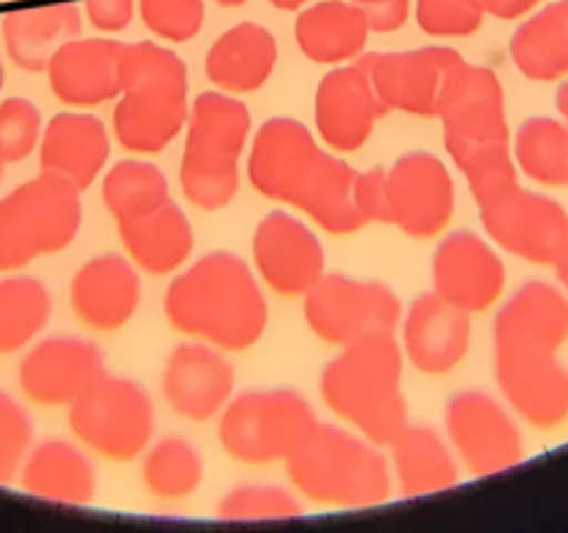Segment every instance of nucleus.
<instances>
[{
	"mask_svg": "<svg viewBox=\"0 0 568 533\" xmlns=\"http://www.w3.org/2000/svg\"><path fill=\"white\" fill-rule=\"evenodd\" d=\"M161 392L175 414L192 422H209L231 400L233 366L214 344H178L164 364Z\"/></svg>",
	"mask_w": 568,
	"mask_h": 533,
	"instance_id": "412c9836",
	"label": "nucleus"
},
{
	"mask_svg": "<svg viewBox=\"0 0 568 533\" xmlns=\"http://www.w3.org/2000/svg\"><path fill=\"white\" fill-rule=\"evenodd\" d=\"M53 300L37 278L0 281V355L26 348L50 320Z\"/></svg>",
	"mask_w": 568,
	"mask_h": 533,
	"instance_id": "c9c22d12",
	"label": "nucleus"
},
{
	"mask_svg": "<svg viewBox=\"0 0 568 533\" xmlns=\"http://www.w3.org/2000/svg\"><path fill=\"white\" fill-rule=\"evenodd\" d=\"M3 81H6V67H3V56H0V89H3Z\"/></svg>",
	"mask_w": 568,
	"mask_h": 533,
	"instance_id": "864d4df0",
	"label": "nucleus"
},
{
	"mask_svg": "<svg viewBox=\"0 0 568 533\" xmlns=\"http://www.w3.org/2000/svg\"><path fill=\"white\" fill-rule=\"evenodd\" d=\"M189 76L175 50L155 42L122 44L114 133L131 153L155 155L189 122Z\"/></svg>",
	"mask_w": 568,
	"mask_h": 533,
	"instance_id": "20e7f679",
	"label": "nucleus"
},
{
	"mask_svg": "<svg viewBox=\"0 0 568 533\" xmlns=\"http://www.w3.org/2000/svg\"><path fill=\"white\" fill-rule=\"evenodd\" d=\"M541 0H475L477 9L483 14L499 17V20H516V17H525L527 11H532Z\"/></svg>",
	"mask_w": 568,
	"mask_h": 533,
	"instance_id": "de8ad7c7",
	"label": "nucleus"
},
{
	"mask_svg": "<svg viewBox=\"0 0 568 533\" xmlns=\"http://www.w3.org/2000/svg\"><path fill=\"white\" fill-rule=\"evenodd\" d=\"M20 483L33 497L61 505L92 503L98 475L94 464L64 439H48L28 453L22 464Z\"/></svg>",
	"mask_w": 568,
	"mask_h": 533,
	"instance_id": "c756f323",
	"label": "nucleus"
},
{
	"mask_svg": "<svg viewBox=\"0 0 568 533\" xmlns=\"http://www.w3.org/2000/svg\"><path fill=\"white\" fill-rule=\"evenodd\" d=\"M355 209L364 217V222H383L392 225V205H388V170L375 167V170L358 172L355 178Z\"/></svg>",
	"mask_w": 568,
	"mask_h": 533,
	"instance_id": "c03bdc74",
	"label": "nucleus"
},
{
	"mask_svg": "<svg viewBox=\"0 0 568 533\" xmlns=\"http://www.w3.org/2000/svg\"><path fill=\"white\" fill-rule=\"evenodd\" d=\"M483 17L475 0H416V22L430 37H469Z\"/></svg>",
	"mask_w": 568,
	"mask_h": 533,
	"instance_id": "37998d69",
	"label": "nucleus"
},
{
	"mask_svg": "<svg viewBox=\"0 0 568 533\" xmlns=\"http://www.w3.org/2000/svg\"><path fill=\"white\" fill-rule=\"evenodd\" d=\"M81 9L70 0H22L3 14V48L26 72L48 70L50 59L81 33Z\"/></svg>",
	"mask_w": 568,
	"mask_h": 533,
	"instance_id": "b1692460",
	"label": "nucleus"
},
{
	"mask_svg": "<svg viewBox=\"0 0 568 533\" xmlns=\"http://www.w3.org/2000/svg\"><path fill=\"white\" fill-rule=\"evenodd\" d=\"M116 225L131 261L150 275H170L192 255V222L175 200H166L136 220H120Z\"/></svg>",
	"mask_w": 568,
	"mask_h": 533,
	"instance_id": "c85d7f7f",
	"label": "nucleus"
},
{
	"mask_svg": "<svg viewBox=\"0 0 568 533\" xmlns=\"http://www.w3.org/2000/svg\"><path fill=\"white\" fill-rule=\"evenodd\" d=\"M388 447L403 497L447 492L458 483V461L436 428L408 425Z\"/></svg>",
	"mask_w": 568,
	"mask_h": 533,
	"instance_id": "2f4dec72",
	"label": "nucleus"
},
{
	"mask_svg": "<svg viewBox=\"0 0 568 533\" xmlns=\"http://www.w3.org/2000/svg\"><path fill=\"white\" fill-rule=\"evenodd\" d=\"M42 142V114L28 98L0 100V159L6 164L28 159Z\"/></svg>",
	"mask_w": 568,
	"mask_h": 533,
	"instance_id": "ea45409f",
	"label": "nucleus"
},
{
	"mask_svg": "<svg viewBox=\"0 0 568 533\" xmlns=\"http://www.w3.org/2000/svg\"><path fill=\"white\" fill-rule=\"evenodd\" d=\"M516 167L541 187H568V122L530 117L514 139Z\"/></svg>",
	"mask_w": 568,
	"mask_h": 533,
	"instance_id": "72a5a7b5",
	"label": "nucleus"
},
{
	"mask_svg": "<svg viewBox=\"0 0 568 533\" xmlns=\"http://www.w3.org/2000/svg\"><path fill=\"white\" fill-rule=\"evenodd\" d=\"M505 289V264L486 239L455 231L433 255V292L458 309L477 314L491 309Z\"/></svg>",
	"mask_w": 568,
	"mask_h": 533,
	"instance_id": "6ab92c4d",
	"label": "nucleus"
},
{
	"mask_svg": "<svg viewBox=\"0 0 568 533\" xmlns=\"http://www.w3.org/2000/svg\"><path fill=\"white\" fill-rule=\"evenodd\" d=\"M555 272H558V281H560V286L566 289L568 292V244L564 248V253L558 255V261H555Z\"/></svg>",
	"mask_w": 568,
	"mask_h": 533,
	"instance_id": "09e8293b",
	"label": "nucleus"
},
{
	"mask_svg": "<svg viewBox=\"0 0 568 533\" xmlns=\"http://www.w3.org/2000/svg\"><path fill=\"white\" fill-rule=\"evenodd\" d=\"M436 117L453 161L486 142H510L503 81L491 67L460 61L444 78Z\"/></svg>",
	"mask_w": 568,
	"mask_h": 533,
	"instance_id": "9b49d317",
	"label": "nucleus"
},
{
	"mask_svg": "<svg viewBox=\"0 0 568 533\" xmlns=\"http://www.w3.org/2000/svg\"><path fill=\"white\" fill-rule=\"evenodd\" d=\"M136 0H87V17L98 31L116 33L133 20Z\"/></svg>",
	"mask_w": 568,
	"mask_h": 533,
	"instance_id": "49530a36",
	"label": "nucleus"
},
{
	"mask_svg": "<svg viewBox=\"0 0 568 533\" xmlns=\"http://www.w3.org/2000/svg\"><path fill=\"white\" fill-rule=\"evenodd\" d=\"M303 311L316 339L347 348L372 333H394L403 303L386 283L331 272L305 294Z\"/></svg>",
	"mask_w": 568,
	"mask_h": 533,
	"instance_id": "9d476101",
	"label": "nucleus"
},
{
	"mask_svg": "<svg viewBox=\"0 0 568 533\" xmlns=\"http://www.w3.org/2000/svg\"><path fill=\"white\" fill-rule=\"evenodd\" d=\"M403 361L394 333H372L342 348L322 370L320 392L327 409L353 422L369 442L392 444L408 420L403 394Z\"/></svg>",
	"mask_w": 568,
	"mask_h": 533,
	"instance_id": "7ed1b4c3",
	"label": "nucleus"
},
{
	"mask_svg": "<svg viewBox=\"0 0 568 533\" xmlns=\"http://www.w3.org/2000/svg\"><path fill=\"white\" fill-rule=\"evenodd\" d=\"M70 428L94 453L133 461L153 439V400L139 381L103 375L70 403Z\"/></svg>",
	"mask_w": 568,
	"mask_h": 533,
	"instance_id": "1a4fd4ad",
	"label": "nucleus"
},
{
	"mask_svg": "<svg viewBox=\"0 0 568 533\" xmlns=\"http://www.w3.org/2000/svg\"><path fill=\"white\" fill-rule=\"evenodd\" d=\"M566 339V294L547 281H527L494 320V359H552Z\"/></svg>",
	"mask_w": 568,
	"mask_h": 533,
	"instance_id": "4468645a",
	"label": "nucleus"
},
{
	"mask_svg": "<svg viewBox=\"0 0 568 533\" xmlns=\"http://www.w3.org/2000/svg\"><path fill=\"white\" fill-rule=\"evenodd\" d=\"M181 189L203 211H220L239 192V159L247 144L250 109L227 92H203L189 111Z\"/></svg>",
	"mask_w": 568,
	"mask_h": 533,
	"instance_id": "423d86ee",
	"label": "nucleus"
},
{
	"mask_svg": "<svg viewBox=\"0 0 568 533\" xmlns=\"http://www.w3.org/2000/svg\"><path fill=\"white\" fill-rule=\"evenodd\" d=\"M142 477L153 497L178 503L192 497L203 483V455L186 439L166 436L144 459Z\"/></svg>",
	"mask_w": 568,
	"mask_h": 533,
	"instance_id": "e433bc0d",
	"label": "nucleus"
},
{
	"mask_svg": "<svg viewBox=\"0 0 568 533\" xmlns=\"http://www.w3.org/2000/svg\"><path fill=\"white\" fill-rule=\"evenodd\" d=\"M3 170H6V161L0 159V181H3Z\"/></svg>",
	"mask_w": 568,
	"mask_h": 533,
	"instance_id": "5fc2aeb1",
	"label": "nucleus"
},
{
	"mask_svg": "<svg viewBox=\"0 0 568 533\" xmlns=\"http://www.w3.org/2000/svg\"><path fill=\"white\" fill-rule=\"evenodd\" d=\"M369 20L353 0H322L300 11L294 37L316 64H344L364 53Z\"/></svg>",
	"mask_w": 568,
	"mask_h": 533,
	"instance_id": "7c9ffc66",
	"label": "nucleus"
},
{
	"mask_svg": "<svg viewBox=\"0 0 568 533\" xmlns=\"http://www.w3.org/2000/svg\"><path fill=\"white\" fill-rule=\"evenodd\" d=\"M369 20V28L377 33H392L405 26L410 11V0H353Z\"/></svg>",
	"mask_w": 568,
	"mask_h": 533,
	"instance_id": "a18cd8bd",
	"label": "nucleus"
},
{
	"mask_svg": "<svg viewBox=\"0 0 568 533\" xmlns=\"http://www.w3.org/2000/svg\"><path fill=\"white\" fill-rule=\"evenodd\" d=\"M164 314L175 331L227 353L253 348L270 322L253 270L225 250L197 259L166 286Z\"/></svg>",
	"mask_w": 568,
	"mask_h": 533,
	"instance_id": "f03ea898",
	"label": "nucleus"
},
{
	"mask_svg": "<svg viewBox=\"0 0 568 533\" xmlns=\"http://www.w3.org/2000/svg\"><path fill=\"white\" fill-rule=\"evenodd\" d=\"M255 270L270 289L305 298L325 275V250L316 233L286 211H272L253 233Z\"/></svg>",
	"mask_w": 568,
	"mask_h": 533,
	"instance_id": "dca6fc26",
	"label": "nucleus"
},
{
	"mask_svg": "<svg viewBox=\"0 0 568 533\" xmlns=\"http://www.w3.org/2000/svg\"><path fill=\"white\" fill-rule=\"evenodd\" d=\"M294 489L327 509H372L392 494V470L375 442L336 425H316L286 461Z\"/></svg>",
	"mask_w": 568,
	"mask_h": 533,
	"instance_id": "39448f33",
	"label": "nucleus"
},
{
	"mask_svg": "<svg viewBox=\"0 0 568 533\" xmlns=\"http://www.w3.org/2000/svg\"><path fill=\"white\" fill-rule=\"evenodd\" d=\"M81 189L53 172L0 198V272L20 270L64 250L81 231Z\"/></svg>",
	"mask_w": 568,
	"mask_h": 533,
	"instance_id": "0eeeda50",
	"label": "nucleus"
},
{
	"mask_svg": "<svg viewBox=\"0 0 568 533\" xmlns=\"http://www.w3.org/2000/svg\"><path fill=\"white\" fill-rule=\"evenodd\" d=\"M392 225L414 239L438 237L455 211V183L438 155L416 150L388 170Z\"/></svg>",
	"mask_w": 568,
	"mask_h": 533,
	"instance_id": "2eb2a0df",
	"label": "nucleus"
},
{
	"mask_svg": "<svg viewBox=\"0 0 568 533\" xmlns=\"http://www.w3.org/2000/svg\"><path fill=\"white\" fill-rule=\"evenodd\" d=\"M170 200V183L155 164L125 159L103 178V203L114 220H136Z\"/></svg>",
	"mask_w": 568,
	"mask_h": 533,
	"instance_id": "f704fd0d",
	"label": "nucleus"
},
{
	"mask_svg": "<svg viewBox=\"0 0 568 533\" xmlns=\"http://www.w3.org/2000/svg\"><path fill=\"white\" fill-rule=\"evenodd\" d=\"M111 155V139L94 114L64 111L44 125L39 142V170L89 189Z\"/></svg>",
	"mask_w": 568,
	"mask_h": 533,
	"instance_id": "bb28decb",
	"label": "nucleus"
},
{
	"mask_svg": "<svg viewBox=\"0 0 568 533\" xmlns=\"http://www.w3.org/2000/svg\"><path fill=\"white\" fill-rule=\"evenodd\" d=\"M122 44L114 39H72L48 64V81L64 105L89 109L120 98Z\"/></svg>",
	"mask_w": 568,
	"mask_h": 533,
	"instance_id": "393cba45",
	"label": "nucleus"
},
{
	"mask_svg": "<svg viewBox=\"0 0 568 533\" xmlns=\"http://www.w3.org/2000/svg\"><path fill=\"white\" fill-rule=\"evenodd\" d=\"M444 422L455 453L475 477H491L525 461V439L516 420L480 389L453 394Z\"/></svg>",
	"mask_w": 568,
	"mask_h": 533,
	"instance_id": "ddd939ff",
	"label": "nucleus"
},
{
	"mask_svg": "<svg viewBox=\"0 0 568 533\" xmlns=\"http://www.w3.org/2000/svg\"><path fill=\"white\" fill-rule=\"evenodd\" d=\"M455 164L460 167V172H464L466 181H469V189L471 194H475L477 203H483V200H488L491 194L503 192L505 187L519 181L510 142L477 144L469 153L458 155Z\"/></svg>",
	"mask_w": 568,
	"mask_h": 533,
	"instance_id": "58836bf2",
	"label": "nucleus"
},
{
	"mask_svg": "<svg viewBox=\"0 0 568 533\" xmlns=\"http://www.w3.org/2000/svg\"><path fill=\"white\" fill-rule=\"evenodd\" d=\"M494 378L510 409L532 428L552 431L568 416V370L560 359H494Z\"/></svg>",
	"mask_w": 568,
	"mask_h": 533,
	"instance_id": "a878e982",
	"label": "nucleus"
},
{
	"mask_svg": "<svg viewBox=\"0 0 568 533\" xmlns=\"http://www.w3.org/2000/svg\"><path fill=\"white\" fill-rule=\"evenodd\" d=\"M270 3L277 6V9H283V11H292V9H303L308 0H270Z\"/></svg>",
	"mask_w": 568,
	"mask_h": 533,
	"instance_id": "3c124183",
	"label": "nucleus"
},
{
	"mask_svg": "<svg viewBox=\"0 0 568 533\" xmlns=\"http://www.w3.org/2000/svg\"><path fill=\"white\" fill-rule=\"evenodd\" d=\"M477 205L488 237L516 259L555 264L568 244V211L547 194L521 189L519 181Z\"/></svg>",
	"mask_w": 568,
	"mask_h": 533,
	"instance_id": "f8f14e48",
	"label": "nucleus"
},
{
	"mask_svg": "<svg viewBox=\"0 0 568 533\" xmlns=\"http://www.w3.org/2000/svg\"><path fill=\"white\" fill-rule=\"evenodd\" d=\"M555 105H558L560 117H564V120L568 122V78H566L564 83H560L558 94H555Z\"/></svg>",
	"mask_w": 568,
	"mask_h": 533,
	"instance_id": "8fccbe9b",
	"label": "nucleus"
},
{
	"mask_svg": "<svg viewBox=\"0 0 568 533\" xmlns=\"http://www.w3.org/2000/svg\"><path fill=\"white\" fill-rule=\"evenodd\" d=\"M469 311L447 303L436 292L410 303L403 325L405 359L425 375H447L466 359L471 344Z\"/></svg>",
	"mask_w": 568,
	"mask_h": 533,
	"instance_id": "4be33fe9",
	"label": "nucleus"
},
{
	"mask_svg": "<svg viewBox=\"0 0 568 533\" xmlns=\"http://www.w3.org/2000/svg\"><path fill=\"white\" fill-rule=\"evenodd\" d=\"M275 64L277 42L270 28L258 22H239L209 48L205 76L220 92L244 94L264 87Z\"/></svg>",
	"mask_w": 568,
	"mask_h": 533,
	"instance_id": "cd10ccee",
	"label": "nucleus"
},
{
	"mask_svg": "<svg viewBox=\"0 0 568 533\" xmlns=\"http://www.w3.org/2000/svg\"><path fill=\"white\" fill-rule=\"evenodd\" d=\"M464 56L444 44L419 50H399V53H372L361 59L372 78V87L381 94L388 111H405L416 117H436L438 94L444 78L460 64Z\"/></svg>",
	"mask_w": 568,
	"mask_h": 533,
	"instance_id": "f3484780",
	"label": "nucleus"
},
{
	"mask_svg": "<svg viewBox=\"0 0 568 533\" xmlns=\"http://www.w3.org/2000/svg\"><path fill=\"white\" fill-rule=\"evenodd\" d=\"M510 59L530 81L568 76V0H555L521 22L510 39Z\"/></svg>",
	"mask_w": 568,
	"mask_h": 533,
	"instance_id": "473e14b6",
	"label": "nucleus"
},
{
	"mask_svg": "<svg viewBox=\"0 0 568 533\" xmlns=\"http://www.w3.org/2000/svg\"><path fill=\"white\" fill-rule=\"evenodd\" d=\"M142 283L131 261L116 253L94 255L75 272L70 303L78 320L92 331H120L139 309Z\"/></svg>",
	"mask_w": 568,
	"mask_h": 533,
	"instance_id": "5701e85b",
	"label": "nucleus"
},
{
	"mask_svg": "<svg viewBox=\"0 0 568 533\" xmlns=\"http://www.w3.org/2000/svg\"><path fill=\"white\" fill-rule=\"evenodd\" d=\"M139 14L155 37L189 42L203 28L205 0H139Z\"/></svg>",
	"mask_w": 568,
	"mask_h": 533,
	"instance_id": "a19ab883",
	"label": "nucleus"
},
{
	"mask_svg": "<svg viewBox=\"0 0 568 533\" xmlns=\"http://www.w3.org/2000/svg\"><path fill=\"white\" fill-rule=\"evenodd\" d=\"M216 3H220V6H244L247 0H216Z\"/></svg>",
	"mask_w": 568,
	"mask_h": 533,
	"instance_id": "603ef678",
	"label": "nucleus"
},
{
	"mask_svg": "<svg viewBox=\"0 0 568 533\" xmlns=\"http://www.w3.org/2000/svg\"><path fill=\"white\" fill-rule=\"evenodd\" d=\"M303 505L277 486H236L216 503V520L222 522H258V520H294L303 516Z\"/></svg>",
	"mask_w": 568,
	"mask_h": 533,
	"instance_id": "4c0bfd02",
	"label": "nucleus"
},
{
	"mask_svg": "<svg viewBox=\"0 0 568 533\" xmlns=\"http://www.w3.org/2000/svg\"><path fill=\"white\" fill-rule=\"evenodd\" d=\"M247 178L255 192L294 205L327 233L347 237L366 225L353 194L358 172L338 155L325 153L314 133L292 117H272L258 128Z\"/></svg>",
	"mask_w": 568,
	"mask_h": 533,
	"instance_id": "f257e3e1",
	"label": "nucleus"
},
{
	"mask_svg": "<svg viewBox=\"0 0 568 533\" xmlns=\"http://www.w3.org/2000/svg\"><path fill=\"white\" fill-rule=\"evenodd\" d=\"M388 111L361 61L336 67L320 81L314 100V120L322 142L338 153L364 148L372 128Z\"/></svg>",
	"mask_w": 568,
	"mask_h": 533,
	"instance_id": "a211bd4d",
	"label": "nucleus"
},
{
	"mask_svg": "<svg viewBox=\"0 0 568 533\" xmlns=\"http://www.w3.org/2000/svg\"><path fill=\"white\" fill-rule=\"evenodd\" d=\"M33 425L20 403L0 389V486H9L22 470L31 447Z\"/></svg>",
	"mask_w": 568,
	"mask_h": 533,
	"instance_id": "79ce46f5",
	"label": "nucleus"
},
{
	"mask_svg": "<svg viewBox=\"0 0 568 533\" xmlns=\"http://www.w3.org/2000/svg\"><path fill=\"white\" fill-rule=\"evenodd\" d=\"M105 375L98 344L78 336L42 339L20 361V389L39 405H70Z\"/></svg>",
	"mask_w": 568,
	"mask_h": 533,
	"instance_id": "aec40b11",
	"label": "nucleus"
},
{
	"mask_svg": "<svg viewBox=\"0 0 568 533\" xmlns=\"http://www.w3.org/2000/svg\"><path fill=\"white\" fill-rule=\"evenodd\" d=\"M320 425L308 400L294 389H255L225 405L220 444L242 464L288 461Z\"/></svg>",
	"mask_w": 568,
	"mask_h": 533,
	"instance_id": "6e6552de",
	"label": "nucleus"
}]
</instances>
